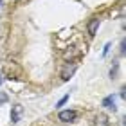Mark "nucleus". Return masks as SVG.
<instances>
[{
  "instance_id": "obj_6",
  "label": "nucleus",
  "mask_w": 126,
  "mask_h": 126,
  "mask_svg": "<svg viewBox=\"0 0 126 126\" xmlns=\"http://www.w3.org/2000/svg\"><path fill=\"white\" fill-rule=\"evenodd\" d=\"M95 126H108V117L105 113H97L95 115Z\"/></svg>"
},
{
  "instance_id": "obj_4",
  "label": "nucleus",
  "mask_w": 126,
  "mask_h": 126,
  "mask_svg": "<svg viewBox=\"0 0 126 126\" xmlns=\"http://www.w3.org/2000/svg\"><path fill=\"white\" fill-rule=\"evenodd\" d=\"M99 18H90V22H88V25H87V29H88V34L90 36H95V32H97V29H99Z\"/></svg>"
},
{
  "instance_id": "obj_2",
  "label": "nucleus",
  "mask_w": 126,
  "mask_h": 126,
  "mask_svg": "<svg viewBox=\"0 0 126 126\" xmlns=\"http://www.w3.org/2000/svg\"><path fill=\"white\" fill-rule=\"evenodd\" d=\"M76 115H78V113L74 112V110H61L58 113V119H60L61 123H70V121L76 119Z\"/></svg>"
},
{
  "instance_id": "obj_5",
  "label": "nucleus",
  "mask_w": 126,
  "mask_h": 126,
  "mask_svg": "<svg viewBox=\"0 0 126 126\" xmlns=\"http://www.w3.org/2000/svg\"><path fill=\"white\" fill-rule=\"evenodd\" d=\"M103 106H106L108 110H113L115 112V99H113V95H108L103 99Z\"/></svg>"
},
{
  "instance_id": "obj_3",
  "label": "nucleus",
  "mask_w": 126,
  "mask_h": 126,
  "mask_svg": "<svg viewBox=\"0 0 126 126\" xmlns=\"http://www.w3.org/2000/svg\"><path fill=\"white\" fill-rule=\"evenodd\" d=\"M22 113H24V106L22 105H13V108H11V121L18 123L22 119Z\"/></svg>"
},
{
  "instance_id": "obj_10",
  "label": "nucleus",
  "mask_w": 126,
  "mask_h": 126,
  "mask_svg": "<svg viewBox=\"0 0 126 126\" xmlns=\"http://www.w3.org/2000/svg\"><path fill=\"white\" fill-rule=\"evenodd\" d=\"M115 74H117V65H115V67H113V68H112V70H110V76H112V78H113V76H115Z\"/></svg>"
},
{
  "instance_id": "obj_8",
  "label": "nucleus",
  "mask_w": 126,
  "mask_h": 126,
  "mask_svg": "<svg viewBox=\"0 0 126 126\" xmlns=\"http://www.w3.org/2000/svg\"><path fill=\"white\" fill-rule=\"evenodd\" d=\"M67 101H68V94H67V95H63V97H61V99L58 101V105H56V106H63V105H65V103H67Z\"/></svg>"
},
{
  "instance_id": "obj_12",
  "label": "nucleus",
  "mask_w": 126,
  "mask_h": 126,
  "mask_svg": "<svg viewBox=\"0 0 126 126\" xmlns=\"http://www.w3.org/2000/svg\"><path fill=\"white\" fill-rule=\"evenodd\" d=\"M0 85H2V76H0Z\"/></svg>"
},
{
  "instance_id": "obj_9",
  "label": "nucleus",
  "mask_w": 126,
  "mask_h": 126,
  "mask_svg": "<svg viewBox=\"0 0 126 126\" xmlns=\"http://www.w3.org/2000/svg\"><path fill=\"white\" fill-rule=\"evenodd\" d=\"M108 50H110V43H106V45H105V49H103V56H106V54H108Z\"/></svg>"
},
{
  "instance_id": "obj_13",
  "label": "nucleus",
  "mask_w": 126,
  "mask_h": 126,
  "mask_svg": "<svg viewBox=\"0 0 126 126\" xmlns=\"http://www.w3.org/2000/svg\"><path fill=\"white\" fill-rule=\"evenodd\" d=\"M0 5H2V0H0Z\"/></svg>"
},
{
  "instance_id": "obj_7",
  "label": "nucleus",
  "mask_w": 126,
  "mask_h": 126,
  "mask_svg": "<svg viewBox=\"0 0 126 126\" xmlns=\"http://www.w3.org/2000/svg\"><path fill=\"white\" fill-rule=\"evenodd\" d=\"M7 101H9L7 94H5V92H0V106H2V105H5Z\"/></svg>"
},
{
  "instance_id": "obj_1",
  "label": "nucleus",
  "mask_w": 126,
  "mask_h": 126,
  "mask_svg": "<svg viewBox=\"0 0 126 126\" xmlns=\"http://www.w3.org/2000/svg\"><path fill=\"white\" fill-rule=\"evenodd\" d=\"M76 68H78L76 63H67V65L63 67V70H61V79H63V81H68V79L74 76Z\"/></svg>"
},
{
  "instance_id": "obj_11",
  "label": "nucleus",
  "mask_w": 126,
  "mask_h": 126,
  "mask_svg": "<svg viewBox=\"0 0 126 126\" xmlns=\"http://www.w3.org/2000/svg\"><path fill=\"white\" fill-rule=\"evenodd\" d=\"M121 54H124V40L121 42Z\"/></svg>"
}]
</instances>
